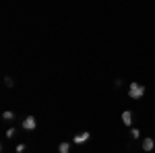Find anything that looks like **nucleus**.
<instances>
[{"label": "nucleus", "mask_w": 155, "mask_h": 153, "mask_svg": "<svg viewBox=\"0 0 155 153\" xmlns=\"http://www.w3.org/2000/svg\"><path fill=\"white\" fill-rule=\"evenodd\" d=\"M143 95H145V85H141V83H130L128 85V97L141 99Z\"/></svg>", "instance_id": "1"}, {"label": "nucleus", "mask_w": 155, "mask_h": 153, "mask_svg": "<svg viewBox=\"0 0 155 153\" xmlns=\"http://www.w3.org/2000/svg\"><path fill=\"white\" fill-rule=\"evenodd\" d=\"M122 122H124L126 126H132V112L130 110H124V112H122Z\"/></svg>", "instance_id": "4"}, {"label": "nucleus", "mask_w": 155, "mask_h": 153, "mask_svg": "<svg viewBox=\"0 0 155 153\" xmlns=\"http://www.w3.org/2000/svg\"><path fill=\"white\" fill-rule=\"evenodd\" d=\"M130 137L132 139H139V137H141V130L139 128H130Z\"/></svg>", "instance_id": "8"}, {"label": "nucleus", "mask_w": 155, "mask_h": 153, "mask_svg": "<svg viewBox=\"0 0 155 153\" xmlns=\"http://www.w3.org/2000/svg\"><path fill=\"white\" fill-rule=\"evenodd\" d=\"M58 151L60 153H68V151H71V143H60V145H58Z\"/></svg>", "instance_id": "6"}, {"label": "nucleus", "mask_w": 155, "mask_h": 153, "mask_svg": "<svg viewBox=\"0 0 155 153\" xmlns=\"http://www.w3.org/2000/svg\"><path fill=\"white\" fill-rule=\"evenodd\" d=\"M15 132H17L15 128H8V130H6V137H8V139H12V137H15Z\"/></svg>", "instance_id": "10"}, {"label": "nucleus", "mask_w": 155, "mask_h": 153, "mask_svg": "<svg viewBox=\"0 0 155 153\" xmlns=\"http://www.w3.org/2000/svg\"><path fill=\"white\" fill-rule=\"evenodd\" d=\"M4 85H6V87H12V85H15V81H12L11 77H4Z\"/></svg>", "instance_id": "9"}, {"label": "nucleus", "mask_w": 155, "mask_h": 153, "mask_svg": "<svg viewBox=\"0 0 155 153\" xmlns=\"http://www.w3.org/2000/svg\"><path fill=\"white\" fill-rule=\"evenodd\" d=\"M2 118H4V120H12V118H15V112H11V110H6V112L2 114Z\"/></svg>", "instance_id": "7"}, {"label": "nucleus", "mask_w": 155, "mask_h": 153, "mask_svg": "<svg viewBox=\"0 0 155 153\" xmlns=\"http://www.w3.org/2000/svg\"><path fill=\"white\" fill-rule=\"evenodd\" d=\"M91 139V135L85 130V132H79V135H74V139H72V143H77V145H85V143Z\"/></svg>", "instance_id": "2"}, {"label": "nucleus", "mask_w": 155, "mask_h": 153, "mask_svg": "<svg viewBox=\"0 0 155 153\" xmlns=\"http://www.w3.org/2000/svg\"><path fill=\"white\" fill-rule=\"evenodd\" d=\"M23 128H25V130H35V128H37L35 118H33V116H27V118L23 120Z\"/></svg>", "instance_id": "3"}, {"label": "nucleus", "mask_w": 155, "mask_h": 153, "mask_svg": "<svg viewBox=\"0 0 155 153\" xmlns=\"http://www.w3.org/2000/svg\"><path fill=\"white\" fill-rule=\"evenodd\" d=\"M153 147H155V141L151 139V137H145V141H143V149H145V151H151Z\"/></svg>", "instance_id": "5"}, {"label": "nucleus", "mask_w": 155, "mask_h": 153, "mask_svg": "<svg viewBox=\"0 0 155 153\" xmlns=\"http://www.w3.org/2000/svg\"><path fill=\"white\" fill-rule=\"evenodd\" d=\"M17 153H25V145H23V143L17 145Z\"/></svg>", "instance_id": "11"}]
</instances>
